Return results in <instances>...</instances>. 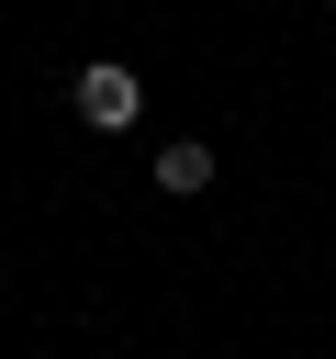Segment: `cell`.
Masks as SVG:
<instances>
[{
  "mask_svg": "<svg viewBox=\"0 0 336 359\" xmlns=\"http://www.w3.org/2000/svg\"><path fill=\"white\" fill-rule=\"evenodd\" d=\"M157 191L168 202H202L213 191V146H157Z\"/></svg>",
  "mask_w": 336,
  "mask_h": 359,
  "instance_id": "2",
  "label": "cell"
},
{
  "mask_svg": "<svg viewBox=\"0 0 336 359\" xmlns=\"http://www.w3.org/2000/svg\"><path fill=\"white\" fill-rule=\"evenodd\" d=\"M325 11H336V0H325Z\"/></svg>",
  "mask_w": 336,
  "mask_h": 359,
  "instance_id": "3",
  "label": "cell"
},
{
  "mask_svg": "<svg viewBox=\"0 0 336 359\" xmlns=\"http://www.w3.org/2000/svg\"><path fill=\"white\" fill-rule=\"evenodd\" d=\"M67 112H78V123H90V135H123V123H134V112H146V79H134V67H123V56H90V67H78V79H67Z\"/></svg>",
  "mask_w": 336,
  "mask_h": 359,
  "instance_id": "1",
  "label": "cell"
}]
</instances>
